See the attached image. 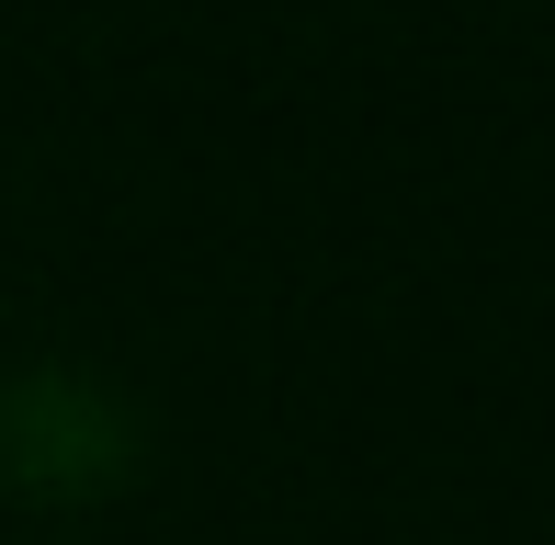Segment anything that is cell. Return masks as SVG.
I'll return each mask as SVG.
<instances>
[{"label":"cell","mask_w":555,"mask_h":545,"mask_svg":"<svg viewBox=\"0 0 555 545\" xmlns=\"http://www.w3.org/2000/svg\"><path fill=\"white\" fill-rule=\"evenodd\" d=\"M137 455H147L137 409L80 364H23L0 386V489L12 500H114Z\"/></svg>","instance_id":"6da1fadb"}]
</instances>
